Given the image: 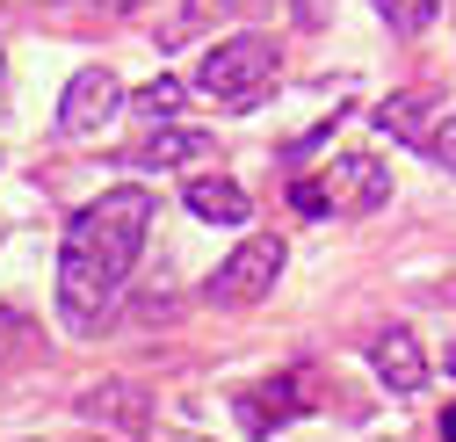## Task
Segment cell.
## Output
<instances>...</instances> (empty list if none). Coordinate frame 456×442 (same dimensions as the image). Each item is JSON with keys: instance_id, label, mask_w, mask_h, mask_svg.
Here are the masks:
<instances>
[{"instance_id": "6da1fadb", "label": "cell", "mask_w": 456, "mask_h": 442, "mask_svg": "<svg viewBox=\"0 0 456 442\" xmlns=\"http://www.w3.org/2000/svg\"><path fill=\"white\" fill-rule=\"evenodd\" d=\"M145 233H152V196L138 182L102 189L87 210H73V225L59 240V319L73 334H94L117 312L131 268L145 254Z\"/></svg>"}, {"instance_id": "7a4b0ae2", "label": "cell", "mask_w": 456, "mask_h": 442, "mask_svg": "<svg viewBox=\"0 0 456 442\" xmlns=\"http://www.w3.org/2000/svg\"><path fill=\"white\" fill-rule=\"evenodd\" d=\"M282 80V51L275 37H224L203 51V66H196V87L224 109H254L268 87Z\"/></svg>"}, {"instance_id": "3957f363", "label": "cell", "mask_w": 456, "mask_h": 442, "mask_svg": "<svg viewBox=\"0 0 456 442\" xmlns=\"http://www.w3.org/2000/svg\"><path fill=\"white\" fill-rule=\"evenodd\" d=\"M384 196H391V175L370 152H340L319 182H290V210H305V217H362Z\"/></svg>"}, {"instance_id": "277c9868", "label": "cell", "mask_w": 456, "mask_h": 442, "mask_svg": "<svg viewBox=\"0 0 456 442\" xmlns=\"http://www.w3.org/2000/svg\"><path fill=\"white\" fill-rule=\"evenodd\" d=\"M282 261H290V247H282L275 233H254V240H240L232 254L217 261V275L203 283V298H210V305H224V312H240V305H261V298L275 291Z\"/></svg>"}, {"instance_id": "5b68a950", "label": "cell", "mask_w": 456, "mask_h": 442, "mask_svg": "<svg viewBox=\"0 0 456 442\" xmlns=\"http://www.w3.org/2000/svg\"><path fill=\"white\" fill-rule=\"evenodd\" d=\"M124 109H131V94H124L117 73H109V66H80L66 80V94H59V131L66 138H102Z\"/></svg>"}, {"instance_id": "8992f818", "label": "cell", "mask_w": 456, "mask_h": 442, "mask_svg": "<svg viewBox=\"0 0 456 442\" xmlns=\"http://www.w3.org/2000/svg\"><path fill=\"white\" fill-rule=\"evenodd\" d=\"M370 370H377V384H384L391 399L428 392V356H420V341L406 334V326H384V334H370Z\"/></svg>"}, {"instance_id": "52a82bcc", "label": "cell", "mask_w": 456, "mask_h": 442, "mask_svg": "<svg viewBox=\"0 0 456 442\" xmlns=\"http://www.w3.org/2000/svg\"><path fill=\"white\" fill-rule=\"evenodd\" d=\"M442 117H449V102H442L435 87H406V94L377 102V131H384V138H398V145H428Z\"/></svg>"}, {"instance_id": "ba28073f", "label": "cell", "mask_w": 456, "mask_h": 442, "mask_svg": "<svg viewBox=\"0 0 456 442\" xmlns=\"http://www.w3.org/2000/svg\"><path fill=\"white\" fill-rule=\"evenodd\" d=\"M182 203H189V217H203V225H247L254 217V196L232 175H189Z\"/></svg>"}, {"instance_id": "9c48e42d", "label": "cell", "mask_w": 456, "mask_h": 442, "mask_svg": "<svg viewBox=\"0 0 456 442\" xmlns=\"http://www.w3.org/2000/svg\"><path fill=\"white\" fill-rule=\"evenodd\" d=\"M305 370H282V377H268V384H254V399H240V421L254 428V435H268L275 421H290V413H305L312 399H305Z\"/></svg>"}, {"instance_id": "30bf717a", "label": "cell", "mask_w": 456, "mask_h": 442, "mask_svg": "<svg viewBox=\"0 0 456 442\" xmlns=\"http://www.w3.org/2000/svg\"><path fill=\"white\" fill-rule=\"evenodd\" d=\"M189 160H217V138L210 131H182V124H152V138L131 152V168H189Z\"/></svg>"}, {"instance_id": "8fae6325", "label": "cell", "mask_w": 456, "mask_h": 442, "mask_svg": "<svg viewBox=\"0 0 456 442\" xmlns=\"http://www.w3.org/2000/svg\"><path fill=\"white\" fill-rule=\"evenodd\" d=\"M80 413L87 421H109V428H145L152 421V399L138 384H87L80 392Z\"/></svg>"}, {"instance_id": "7c38bea8", "label": "cell", "mask_w": 456, "mask_h": 442, "mask_svg": "<svg viewBox=\"0 0 456 442\" xmlns=\"http://www.w3.org/2000/svg\"><path fill=\"white\" fill-rule=\"evenodd\" d=\"M370 8L391 22V37H420V29H435L442 0H370Z\"/></svg>"}, {"instance_id": "4fadbf2b", "label": "cell", "mask_w": 456, "mask_h": 442, "mask_svg": "<svg viewBox=\"0 0 456 442\" xmlns=\"http://www.w3.org/2000/svg\"><path fill=\"white\" fill-rule=\"evenodd\" d=\"M131 109H138L145 124H167V117H175V109H182V80H175V73H159V80H145V87L131 94Z\"/></svg>"}, {"instance_id": "5bb4252c", "label": "cell", "mask_w": 456, "mask_h": 442, "mask_svg": "<svg viewBox=\"0 0 456 442\" xmlns=\"http://www.w3.org/2000/svg\"><path fill=\"white\" fill-rule=\"evenodd\" d=\"M240 0H182V15H175V37H196V29H210V22H224Z\"/></svg>"}, {"instance_id": "9a60e30c", "label": "cell", "mask_w": 456, "mask_h": 442, "mask_svg": "<svg viewBox=\"0 0 456 442\" xmlns=\"http://www.w3.org/2000/svg\"><path fill=\"white\" fill-rule=\"evenodd\" d=\"M420 152L435 160V168H442V175H456V109H449V117H442V124H435V138H428Z\"/></svg>"}, {"instance_id": "2e32d148", "label": "cell", "mask_w": 456, "mask_h": 442, "mask_svg": "<svg viewBox=\"0 0 456 442\" xmlns=\"http://www.w3.org/2000/svg\"><path fill=\"white\" fill-rule=\"evenodd\" d=\"M22 348H29V319H22L15 305H0V363L22 356Z\"/></svg>"}, {"instance_id": "e0dca14e", "label": "cell", "mask_w": 456, "mask_h": 442, "mask_svg": "<svg viewBox=\"0 0 456 442\" xmlns=\"http://www.w3.org/2000/svg\"><path fill=\"white\" fill-rule=\"evenodd\" d=\"M290 15H297V29H326V0H290Z\"/></svg>"}, {"instance_id": "ac0fdd59", "label": "cell", "mask_w": 456, "mask_h": 442, "mask_svg": "<svg viewBox=\"0 0 456 442\" xmlns=\"http://www.w3.org/2000/svg\"><path fill=\"white\" fill-rule=\"evenodd\" d=\"M102 8H109V15H138L145 0H102Z\"/></svg>"}, {"instance_id": "d6986e66", "label": "cell", "mask_w": 456, "mask_h": 442, "mask_svg": "<svg viewBox=\"0 0 456 442\" xmlns=\"http://www.w3.org/2000/svg\"><path fill=\"white\" fill-rule=\"evenodd\" d=\"M442 435H449V442H456V406H449V413H442Z\"/></svg>"}, {"instance_id": "ffe728a7", "label": "cell", "mask_w": 456, "mask_h": 442, "mask_svg": "<svg viewBox=\"0 0 456 442\" xmlns=\"http://www.w3.org/2000/svg\"><path fill=\"white\" fill-rule=\"evenodd\" d=\"M0 109H8V102H0Z\"/></svg>"}]
</instances>
